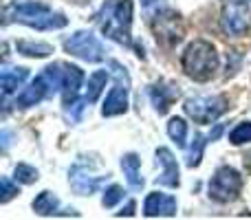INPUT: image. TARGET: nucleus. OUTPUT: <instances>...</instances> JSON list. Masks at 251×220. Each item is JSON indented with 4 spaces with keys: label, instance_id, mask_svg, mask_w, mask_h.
Listing matches in <instances>:
<instances>
[{
    "label": "nucleus",
    "instance_id": "nucleus-23",
    "mask_svg": "<svg viewBox=\"0 0 251 220\" xmlns=\"http://www.w3.org/2000/svg\"><path fill=\"white\" fill-rule=\"evenodd\" d=\"M229 141L234 146H243V143L251 141V121H243L229 132Z\"/></svg>",
    "mask_w": 251,
    "mask_h": 220
},
{
    "label": "nucleus",
    "instance_id": "nucleus-22",
    "mask_svg": "<svg viewBox=\"0 0 251 220\" xmlns=\"http://www.w3.org/2000/svg\"><path fill=\"white\" fill-rule=\"evenodd\" d=\"M168 134H170V139H172L176 146L185 147V141H187V123H185V119H181V117H172V119L168 121Z\"/></svg>",
    "mask_w": 251,
    "mask_h": 220
},
{
    "label": "nucleus",
    "instance_id": "nucleus-29",
    "mask_svg": "<svg viewBox=\"0 0 251 220\" xmlns=\"http://www.w3.org/2000/svg\"><path fill=\"white\" fill-rule=\"evenodd\" d=\"M79 2H84V0H79Z\"/></svg>",
    "mask_w": 251,
    "mask_h": 220
},
{
    "label": "nucleus",
    "instance_id": "nucleus-5",
    "mask_svg": "<svg viewBox=\"0 0 251 220\" xmlns=\"http://www.w3.org/2000/svg\"><path fill=\"white\" fill-rule=\"evenodd\" d=\"M209 198L216 200V203L225 205V203H234L236 198L243 192V176H240L238 170L229 168V165H223L214 172L212 181H209Z\"/></svg>",
    "mask_w": 251,
    "mask_h": 220
},
{
    "label": "nucleus",
    "instance_id": "nucleus-19",
    "mask_svg": "<svg viewBox=\"0 0 251 220\" xmlns=\"http://www.w3.org/2000/svg\"><path fill=\"white\" fill-rule=\"evenodd\" d=\"M16 51L26 57H49L53 53V47L47 42H33V40H20L16 42Z\"/></svg>",
    "mask_w": 251,
    "mask_h": 220
},
{
    "label": "nucleus",
    "instance_id": "nucleus-9",
    "mask_svg": "<svg viewBox=\"0 0 251 220\" xmlns=\"http://www.w3.org/2000/svg\"><path fill=\"white\" fill-rule=\"evenodd\" d=\"M64 51L84 62H91V64H97V62H101L106 57L101 42L91 31H75L71 38L64 40Z\"/></svg>",
    "mask_w": 251,
    "mask_h": 220
},
{
    "label": "nucleus",
    "instance_id": "nucleus-11",
    "mask_svg": "<svg viewBox=\"0 0 251 220\" xmlns=\"http://www.w3.org/2000/svg\"><path fill=\"white\" fill-rule=\"evenodd\" d=\"M143 216L148 218H172L176 216V198L163 192H150L143 200Z\"/></svg>",
    "mask_w": 251,
    "mask_h": 220
},
{
    "label": "nucleus",
    "instance_id": "nucleus-25",
    "mask_svg": "<svg viewBox=\"0 0 251 220\" xmlns=\"http://www.w3.org/2000/svg\"><path fill=\"white\" fill-rule=\"evenodd\" d=\"M119 200H124V187L122 185H110L108 190L104 192V196H101V205L108 209L115 207Z\"/></svg>",
    "mask_w": 251,
    "mask_h": 220
},
{
    "label": "nucleus",
    "instance_id": "nucleus-13",
    "mask_svg": "<svg viewBox=\"0 0 251 220\" xmlns=\"http://www.w3.org/2000/svg\"><path fill=\"white\" fill-rule=\"evenodd\" d=\"M82 84H84L82 69L73 64H64V73H62V104H64V110L69 106L77 104V95Z\"/></svg>",
    "mask_w": 251,
    "mask_h": 220
},
{
    "label": "nucleus",
    "instance_id": "nucleus-24",
    "mask_svg": "<svg viewBox=\"0 0 251 220\" xmlns=\"http://www.w3.org/2000/svg\"><path fill=\"white\" fill-rule=\"evenodd\" d=\"M38 170L31 168L26 163H20L16 165V183H25V185H31V183L38 181Z\"/></svg>",
    "mask_w": 251,
    "mask_h": 220
},
{
    "label": "nucleus",
    "instance_id": "nucleus-15",
    "mask_svg": "<svg viewBox=\"0 0 251 220\" xmlns=\"http://www.w3.org/2000/svg\"><path fill=\"white\" fill-rule=\"evenodd\" d=\"M33 212L38 216H79L75 209H62L60 200L53 192H40L33 200Z\"/></svg>",
    "mask_w": 251,
    "mask_h": 220
},
{
    "label": "nucleus",
    "instance_id": "nucleus-8",
    "mask_svg": "<svg viewBox=\"0 0 251 220\" xmlns=\"http://www.w3.org/2000/svg\"><path fill=\"white\" fill-rule=\"evenodd\" d=\"M110 69L115 71V86L106 95L104 106H101V115L104 117H117L128 110V93H130V77L128 71L124 69L119 62H110Z\"/></svg>",
    "mask_w": 251,
    "mask_h": 220
},
{
    "label": "nucleus",
    "instance_id": "nucleus-17",
    "mask_svg": "<svg viewBox=\"0 0 251 220\" xmlns=\"http://www.w3.org/2000/svg\"><path fill=\"white\" fill-rule=\"evenodd\" d=\"M176 97H178L176 86H165V84H154V86H150L152 106H154V110L159 112V115H165Z\"/></svg>",
    "mask_w": 251,
    "mask_h": 220
},
{
    "label": "nucleus",
    "instance_id": "nucleus-6",
    "mask_svg": "<svg viewBox=\"0 0 251 220\" xmlns=\"http://www.w3.org/2000/svg\"><path fill=\"white\" fill-rule=\"evenodd\" d=\"M152 33L159 44L172 49L185 38V26H183L181 16L174 9H161L152 18Z\"/></svg>",
    "mask_w": 251,
    "mask_h": 220
},
{
    "label": "nucleus",
    "instance_id": "nucleus-12",
    "mask_svg": "<svg viewBox=\"0 0 251 220\" xmlns=\"http://www.w3.org/2000/svg\"><path fill=\"white\" fill-rule=\"evenodd\" d=\"M51 95H53L51 82L47 79V75L44 73H40L38 77H35L33 82H31L29 86H26L25 91L16 97V106L18 108H31V106L40 104L44 97H51Z\"/></svg>",
    "mask_w": 251,
    "mask_h": 220
},
{
    "label": "nucleus",
    "instance_id": "nucleus-10",
    "mask_svg": "<svg viewBox=\"0 0 251 220\" xmlns=\"http://www.w3.org/2000/svg\"><path fill=\"white\" fill-rule=\"evenodd\" d=\"M106 181H108V174H106V176H100V174L93 172V165H86L84 161L75 163L69 172L71 187H73V192L79 196H91L93 192L100 190Z\"/></svg>",
    "mask_w": 251,
    "mask_h": 220
},
{
    "label": "nucleus",
    "instance_id": "nucleus-21",
    "mask_svg": "<svg viewBox=\"0 0 251 220\" xmlns=\"http://www.w3.org/2000/svg\"><path fill=\"white\" fill-rule=\"evenodd\" d=\"M207 141H212V139H209V137H203L201 132L194 134V141H192L190 150H187V159H185L187 168H199V165H201V159H203V150H205V146H207Z\"/></svg>",
    "mask_w": 251,
    "mask_h": 220
},
{
    "label": "nucleus",
    "instance_id": "nucleus-2",
    "mask_svg": "<svg viewBox=\"0 0 251 220\" xmlns=\"http://www.w3.org/2000/svg\"><path fill=\"white\" fill-rule=\"evenodd\" d=\"M18 22L38 31H57L69 24V18L60 11H53L49 4L35 2V0H22V2H9L4 7V24Z\"/></svg>",
    "mask_w": 251,
    "mask_h": 220
},
{
    "label": "nucleus",
    "instance_id": "nucleus-3",
    "mask_svg": "<svg viewBox=\"0 0 251 220\" xmlns=\"http://www.w3.org/2000/svg\"><path fill=\"white\" fill-rule=\"evenodd\" d=\"M181 69L194 82H209L218 71L216 47L207 40H194L185 47L181 55Z\"/></svg>",
    "mask_w": 251,
    "mask_h": 220
},
{
    "label": "nucleus",
    "instance_id": "nucleus-28",
    "mask_svg": "<svg viewBox=\"0 0 251 220\" xmlns=\"http://www.w3.org/2000/svg\"><path fill=\"white\" fill-rule=\"evenodd\" d=\"M152 2H154V0H141V4H146V7L148 4H152Z\"/></svg>",
    "mask_w": 251,
    "mask_h": 220
},
{
    "label": "nucleus",
    "instance_id": "nucleus-4",
    "mask_svg": "<svg viewBox=\"0 0 251 220\" xmlns=\"http://www.w3.org/2000/svg\"><path fill=\"white\" fill-rule=\"evenodd\" d=\"M229 108V99H227L225 95H199V97H190V99H185V106H183V110H185V115L190 117L192 121H196V123H212V121H216L218 117L223 115V112H227Z\"/></svg>",
    "mask_w": 251,
    "mask_h": 220
},
{
    "label": "nucleus",
    "instance_id": "nucleus-16",
    "mask_svg": "<svg viewBox=\"0 0 251 220\" xmlns=\"http://www.w3.org/2000/svg\"><path fill=\"white\" fill-rule=\"evenodd\" d=\"M26 77H29V69H25V66H11V69L4 66L2 73H0V88H2V95L4 97L13 95V93L26 82Z\"/></svg>",
    "mask_w": 251,
    "mask_h": 220
},
{
    "label": "nucleus",
    "instance_id": "nucleus-18",
    "mask_svg": "<svg viewBox=\"0 0 251 220\" xmlns=\"http://www.w3.org/2000/svg\"><path fill=\"white\" fill-rule=\"evenodd\" d=\"M122 170L124 176L128 181V185L132 190H141L143 187V176H141V159H139L134 152H128V154L122 156Z\"/></svg>",
    "mask_w": 251,
    "mask_h": 220
},
{
    "label": "nucleus",
    "instance_id": "nucleus-1",
    "mask_svg": "<svg viewBox=\"0 0 251 220\" xmlns=\"http://www.w3.org/2000/svg\"><path fill=\"white\" fill-rule=\"evenodd\" d=\"M132 0H106L95 13V22L108 40L124 47H132L137 55L143 57V49H139L132 40Z\"/></svg>",
    "mask_w": 251,
    "mask_h": 220
},
{
    "label": "nucleus",
    "instance_id": "nucleus-27",
    "mask_svg": "<svg viewBox=\"0 0 251 220\" xmlns=\"http://www.w3.org/2000/svg\"><path fill=\"white\" fill-rule=\"evenodd\" d=\"M132 214H134V200H130V203L126 205V209H122L117 216H132Z\"/></svg>",
    "mask_w": 251,
    "mask_h": 220
},
{
    "label": "nucleus",
    "instance_id": "nucleus-7",
    "mask_svg": "<svg viewBox=\"0 0 251 220\" xmlns=\"http://www.w3.org/2000/svg\"><path fill=\"white\" fill-rule=\"evenodd\" d=\"M221 29L240 38L251 29V0H225L221 13Z\"/></svg>",
    "mask_w": 251,
    "mask_h": 220
},
{
    "label": "nucleus",
    "instance_id": "nucleus-14",
    "mask_svg": "<svg viewBox=\"0 0 251 220\" xmlns=\"http://www.w3.org/2000/svg\"><path fill=\"white\" fill-rule=\"evenodd\" d=\"M156 163L163 168V172L156 178V183L176 190V187L181 185V178H178V163H176V159H174V154L168 147H159V150H156Z\"/></svg>",
    "mask_w": 251,
    "mask_h": 220
},
{
    "label": "nucleus",
    "instance_id": "nucleus-26",
    "mask_svg": "<svg viewBox=\"0 0 251 220\" xmlns=\"http://www.w3.org/2000/svg\"><path fill=\"white\" fill-rule=\"evenodd\" d=\"M0 185H2V192H0V194H2V196H0V203H9V200L18 194V185H13L9 176H2Z\"/></svg>",
    "mask_w": 251,
    "mask_h": 220
},
{
    "label": "nucleus",
    "instance_id": "nucleus-20",
    "mask_svg": "<svg viewBox=\"0 0 251 220\" xmlns=\"http://www.w3.org/2000/svg\"><path fill=\"white\" fill-rule=\"evenodd\" d=\"M106 82H108V71H95V73L88 77V84H86V95H84V99L88 101V104H93V101H97V97L101 95V91L106 88Z\"/></svg>",
    "mask_w": 251,
    "mask_h": 220
}]
</instances>
